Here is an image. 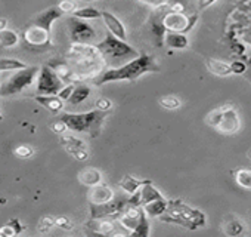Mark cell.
Masks as SVG:
<instances>
[{
    "label": "cell",
    "mask_w": 251,
    "mask_h": 237,
    "mask_svg": "<svg viewBox=\"0 0 251 237\" xmlns=\"http://www.w3.org/2000/svg\"><path fill=\"white\" fill-rule=\"evenodd\" d=\"M160 65L155 62V59L151 55L141 54L138 58L129 61L121 67L115 68H106L103 70L98 77H95V85L102 86L105 83L112 82H136L139 77L148 73H158Z\"/></svg>",
    "instance_id": "obj_1"
},
{
    "label": "cell",
    "mask_w": 251,
    "mask_h": 237,
    "mask_svg": "<svg viewBox=\"0 0 251 237\" xmlns=\"http://www.w3.org/2000/svg\"><path fill=\"white\" fill-rule=\"evenodd\" d=\"M95 48L100 54V57H102L105 65H108V68L121 67L141 55L133 46H130L126 40L118 39L117 36H114L109 31L105 34V37L100 42H98L95 45Z\"/></svg>",
    "instance_id": "obj_2"
},
{
    "label": "cell",
    "mask_w": 251,
    "mask_h": 237,
    "mask_svg": "<svg viewBox=\"0 0 251 237\" xmlns=\"http://www.w3.org/2000/svg\"><path fill=\"white\" fill-rule=\"evenodd\" d=\"M71 67L77 76V79L81 77H90L100 74L103 71V59L95 45H80L74 43L70 52Z\"/></svg>",
    "instance_id": "obj_3"
},
{
    "label": "cell",
    "mask_w": 251,
    "mask_h": 237,
    "mask_svg": "<svg viewBox=\"0 0 251 237\" xmlns=\"http://www.w3.org/2000/svg\"><path fill=\"white\" fill-rule=\"evenodd\" d=\"M109 111L92 110L86 113H62L59 116L61 120L67 125L68 131L78 134H89L90 137H98L102 129V123L108 117Z\"/></svg>",
    "instance_id": "obj_4"
},
{
    "label": "cell",
    "mask_w": 251,
    "mask_h": 237,
    "mask_svg": "<svg viewBox=\"0 0 251 237\" xmlns=\"http://www.w3.org/2000/svg\"><path fill=\"white\" fill-rule=\"evenodd\" d=\"M167 213V216H163V221L175 222L189 230H195L201 225H205V215L198 209H192L183 205L182 200H169Z\"/></svg>",
    "instance_id": "obj_5"
},
{
    "label": "cell",
    "mask_w": 251,
    "mask_h": 237,
    "mask_svg": "<svg viewBox=\"0 0 251 237\" xmlns=\"http://www.w3.org/2000/svg\"><path fill=\"white\" fill-rule=\"evenodd\" d=\"M40 67H25L21 70H17L9 79H6L2 85H0V96H12L23 93L27 88H30L39 76Z\"/></svg>",
    "instance_id": "obj_6"
},
{
    "label": "cell",
    "mask_w": 251,
    "mask_h": 237,
    "mask_svg": "<svg viewBox=\"0 0 251 237\" xmlns=\"http://www.w3.org/2000/svg\"><path fill=\"white\" fill-rule=\"evenodd\" d=\"M67 27L70 33V39L73 43L80 45H96V30L86 21L75 17H70L67 20Z\"/></svg>",
    "instance_id": "obj_7"
},
{
    "label": "cell",
    "mask_w": 251,
    "mask_h": 237,
    "mask_svg": "<svg viewBox=\"0 0 251 237\" xmlns=\"http://www.w3.org/2000/svg\"><path fill=\"white\" fill-rule=\"evenodd\" d=\"M64 86H65L64 80L58 76V73L50 65L40 67V71L36 80L37 95H58Z\"/></svg>",
    "instance_id": "obj_8"
},
{
    "label": "cell",
    "mask_w": 251,
    "mask_h": 237,
    "mask_svg": "<svg viewBox=\"0 0 251 237\" xmlns=\"http://www.w3.org/2000/svg\"><path fill=\"white\" fill-rule=\"evenodd\" d=\"M198 21V12L192 15H186L183 12H173L170 11L163 17V27L166 31H176L188 34Z\"/></svg>",
    "instance_id": "obj_9"
},
{
    "label": "cell",
    "mask_w": 251,
    "mask_h": 237,
    "mask_svg": "<svg viewBox=\"0 0 251 237\" xmlns=\"http://www.w3.org/2000/svg\"><path fill=\"white\" fill-rule=\"evenodd\" d=\"M127 206H129V200L120 202V200H114L112 199V200L105 202V203H90L89 202L90 218H93V219L115 218V216H120Z\"/></svg>",
    "instance_id": "obj_10"
},
{
    "label": "cell",
    "mask_w": 251,
    "mask_h": 237,
    "mask_svg": "<svg viewBox=\"0 0 251 237\" xmlns=\"http://www.w3.org/2000/svg\"><path fill=\"white\" fill-rule=\"evenodd\" d=\"M220 110H222L220 122H219V126L216 129L225 135L236 134L241 128V118H239L236 108L230 104H226V105H222Z\"/></svg>",
    "instance_id": "obj_11"
},
{
    "label": "cell",
    "mask_w": 251,
    "mask_h": 237,
    "mask_svg": "<svg viewBox=\"0 0 251 237\" xmlns=\"http://www.w3.org/2000/svg\"><path fill=\"white\" fill-rule=\"evenodd\" d=\"M61 146L67 150L68 154H71L74 159H77L80 162H84V160L89 159V151H87L86 144L81 140H78V138H75L73 135L62 134V137H61Z\"/></svg>",
    "instance_id": "obj_12"
},
{
    "label": "cell",
    "mask_w": 251,
    "mask_h": 237,
    "mask_svg": "<svg viewBox=\"0 0 251 237\" xmlns=\"http://www.w3.org/2000/svg\"><path fill=\"white\" fill-rule=\"evenodd\" d=\"M62 15H64V12L61 11L59 6H50V8L45 9L43 12H40L39 15H36L34 20H33V24L37 26V27H42V29H45L46 31L50 33L53 23L58 21Z\"/></svg>",
    "instance_id": "obj_13"
},
{
    "label": "cell",
    "mask_w": 251,
    "mask_h": 237,
    "mask_svg": "<svg viewBox=\"0 0 251 237\" xmlns=\"http://www.w3.org/2000/svg\"><path fill=\"white\" fill-rule=\"evenodd\" d=\"M23 37L31 46H48L50 43V33L34 24L24 31Z\"/></svg>",
    "instance_id": "obj_14"
},
{
    "label": "cell",
    "mask_w": 251,
    "mask_h": 237,
    "mask_svg": "<svg viewBox=\"0 0 251 237\" xmlns=\"http://www.w3.org/2000/svg\"><path fill=\"white\" fill-rule=\"evenodd\" d=\"M102 21H103V24H105V27L108 29L109 33H112L114 36H117L121 40H127V30H126V27L120 21V18H117L111 12L102 11Z\"/></svg>",
    "instance_id": "obj_15"
},
{
    "label": "cell",
    "mask_w": 251,
    "mask_h": 237,
    "mask_svg": "<svg viewBox=\"0 0 251 237\" xmlns=\"http://www.w3.org/2000/svg\"><path fill=\"white\" fill-rule=\"evenodd\" d=\"M112 199H114V190L102 182L90 187V190L87 193V200L90 203H105Z\"/></svg>",
    "instance_id": "obj_16"
},
{
    "label": "cell",
    "mask_w": 251,
    "mask_h": 237,
    "mask_svg": "<svg viewBox=\"0 0 251 237\" xmlns=\"http://www.w3.org/2000/svg\"><path fill=\"white\" fill-rule=\"evenodd\" d=\"M87 228L92 230L93 233L96 234H103V236H108V234H114V230H115V222L112 221V218H100V219H93L90 218L87 221Z\"/></svg>",
    "instance_id": "obj_17"
},
{
    "label": "cell",
    "mask_w": 251,
    "mask_h": 237,
    "mask_svg": "<svg viewBox=\"0 0 251 237\" xmlns=\"http://www.w3.org/2000/svg\"><path fill=\"white\" fill-rule=\"evenodd\" d=\"M34 101L53 114L61 113L64 108V99H61L58 95H36Z\"/></svg>",
    "instance_id": "obj_18"
},
{
    "label": "cell",
    "mask_w": 251,
    "mask_h": 237,
    "mask_svg": "<svg viewBox=\"0 0 251 237\" xmlns=\"http://www.w3.org/2000/svg\"><path fill=\"white\" fill-rule=\"evenodd\" d=\"M164 43L167 48L175 51H183L189 46V39L185 33H176V31H167L164 36Z\"/></svg>",
    "instance_id": "obj_19"
},
{
    "label": "cell",
    "mask_w": 251,
    "mask_h": 237,
    "mask_svg": "<svg viewBox=\"0 0 251 237\" xmlns=\"http://www.w3.org/2000/svg\"><path fill=\"white\" fill-rule=\"evenodd\" d=\"M205 65L208 68V71L214 76H219V77H227L232 74V68H230V64H227L226 61H222V59H214V58H208L205 61Z\"/></svg>",
    "instance_id": "obj_20"
},
{
    "label": "cell",
    "mask_w": 251,
    "mask_h": 237,
    "mask_svg": "<svg viewBox=\"0 0 251 237\" xmlns=\"http://www.w3.org/2000/svg\"><path fill=\"white\" fill-rule=\"evenodd\" d=\"M144 210L147 212V215L150 218H155V216H163L167 209H169V200L166 197L163 199H158V200H154V202H150L147 205L142 206Z\"/></svg>",
    "instance_id": "obj_21"
},
{
    "label": "cell",
    "mask_w": 251,
    "mask_h": 237,
    "mask_svg": "<svg viewBox=\"0 0 251 237\" xmlns=\"http://www.w3.org/2000/svg\"><path fill=\"white\" fill-rule=\"evenodd\" d=\"M78 181L83 184V185H87V187H93V185H98L102 182V174L100 171H98L96 168H87V169H83L80 174H78Z\"/></svg>",
    "instance_id": "obj_22"
},
{
    "label": "cell",
    "mask_w": 251,
    "mask_h": 237,
    "mask_svg": "<svg viewBox=\"0 0 251 237\" xmlns=\"http://www.w3.org/2000/svg\"><path fill=\"white\" fill-rule=\"evenodd\" d=\"M150 179H138V178H135V177H132V175H124L121 179H120V182H118V185L127 193V194H135L145 182H148Z\"/></svg>",
    "instance_id": "obj_23"
},
{
    "label": "cell",
    "mask_w": 251,
    "mask_h": 237,
    "mask_svg": "<svg viewBox=\"0 0 251 237\" xmlns=\"http://www.w3.org/2000/svg\"><path fill=\"white\" fill-rule=\"evenodd\" d=\"M242 231H244V222L239 218L230 215V216H227L225 219V222H223V233L225 234H227V236H238Z\"/></svg>",
    "instance_id": "obj_24"
},
{
    "label": "cell",
    "mask_w": 251,
    "mask_h": 237,
    "mask_svg": "<svg viewBox=\"0 0 251 237\" xmlns=\"http://www.w3.org/2000/svg\"><path fill=\"white\" fill-rule=\"evenodd\" d=\"M90 92H92V89H90L89 85H84V83L77 85V86L74 88V92H73L71 98L68 99V102H70L71 105H78V104L84 102V101L90 96Z\"/></svg>",
    "instance_id": "obj_25"
},
{
    "label": "cell",
    "mask_w": 251,
    "mask_h": 237,
    "mask_svg": "<svg viewBox=\"0 0 251 237\" xmlns=\"http://www.w3.org/2000/svg\"><path fill=\"white\" fill-rule=\"evenodd\" d=\"M20 43V34L14 30H3L0 31V46L2 48H6V49H11L14 46H17Z\"/></svg>",
    "instance_id": "obj_26"
},
{
    "label": "cell",
    "mask_w": 251,
    "mask_h": 237,
    "mask_svg": "<svg viewBox=\"0 0 251 237\" xmlns=\"http://www.w3.org/2000/svg\"><path fill=\"white\" fill-rule=\"evenodd\" d=\"M27 64H24L20 59L15 58H0V73L2 71H17L21 68H25Z\"/></svg>",
    "instance_id": "obj_27"
},
{
    "label": "cell",
    "mask_w": 251,
    "mask_h": 237,
    "mask_svg": "<svg viewBox=\"0 0 251 237\" xmlns=\"http://www.w3.org/2000/svg\"><path fill=\"white\" fill-rule=\"evenodd\" d=\"M235 181L241 188L251 191V169H238L235 172Z\"/></svg>",
    "instance_id": "obj_28"
},
{
    "label": "cell",
    "mask_w": 251,
    "mask_h": 237,
    "mask_svg": "<svg viewBox=\"0 0 251 237\" xmlns=\"http://www.w3.org/2000/svg\"><path fill=\"white\" fill-rule=\"evenodd\" d=\"M73 17L75 18H80V20H98V18H102V12L95 9V8H81V9H75L73 14Z\"/></svg>",
    "instance_id": "obj_29"
},
{
    "label": "cell",
    "mask_w": 251,
    "mask_h": 237,
    "mask_svg": "<svg viewBox=\"0 0 251 237\" xmlns=\"http://www.w3.org/2000/svg\"><path fill=\"white\" fill-rule=\"evenodd\" d=\"M158 104L166 110H177L182 105V101L176 95H164L158 99Z\"/></svg>",
    "instance_id": "obj_30"
},
{
    "label": "cell",
    "mask_w": 251,
    "mask_h": 237,
    "mask_svg": "<svg viewBox=\"0 0 251 237\" xmlns=\"http://www.w3.org/2000/svg\"><path fill=\"white\" fill-rule=\"evenodd\" d=\"M148 218L150 216L145 212L144 216H142V221H141L139 227L132 233V236H135V237H148L150 236V221H148Z\"/></svg>",
    "instance_id": "obj_31"
},
{
    "label": "cell",
    "mask_w": 251,
    "mask_h": 237,
    "mask_svg": "<svg viewBox=\"0 0 251 237\" xmlns=\"http://www.w3.org/2000/svg\"><path fill=\"white\" fill-rule=\"evenodd\" d=\"M52 227H56L53 216H43V218H40V221L37 224V230L40 233H48Z\"/></svg>",
    "instance_id": "obj_32"
},
{
    "label": "cell",
    "mask_w": 251,
    "mask_h": 237,
    "mask_svg": "<svg viewBox=\"0 0 251 237\" xmlns=\"http://www.w3.org/2000/svg\"><path fill=\"white\" fill-rule=\"evenodd\" d=\"M14 154L20 159H28L34 154V150L30 146H20L14 150Z\"/></svg>",
    "instance_id": "obj_33"
},
{
    "label": "cell",
    "mask_w": 251,
    "mask_h": 237,
    "mask_svg": "<svg viewBox=\"0 0 251 237\" xmlns=\"http://www.w3.org/2000/svg\"><path fill=\"white\" fill-rule=\"evenodd\" d=\"M138 2L142 3V5L155 8V9H160V8H164V6L169 5V0H138Z\"/></svg>",
    "instance_id": "obj_34"
},
{
    "label": "cell",
    "mask_w": 251,
    "mask_h": 237,
    "mask_svg": "<svg viewBox=\"0 0 251 237\" xmlns=\"http://www.w3.org/2000/svg\"><path fill=\"white\" fill-rule=\"evenodd\" d=\"M74 88H75V85H74V83H68V85H65V86L59 90L58 96H59L61 99H64V101H68V99L71 98L73 92H74Z\"/></svg>",
    "instance_id": "obj_35"
},
{
    "label": "cell",
    "mask_w": 251,
    "mask_h": 237,
    "mask_svg": "<svg viewBox=\"0 0 251 237\" xmlns=\"http://www.w3.org/2000/svg\"><path fill=\"white\" fill-rule=\"evenodd\" d=\"M55 225L59 227V228H62V230H71L74 227L73 222H71V219L67 218V216H56L55 218Z\"/></svg>",
    "instance_id": "obj_36"
},
{
    "label": "cell",
    "mask_w": 251,
    "mask_h": 237,
    "mask_svg": "<svg viewBox=\"0 0 251 237\" xmlns=\"http://www.w3.org/2000/svg\"><path fill=\"white\" fill-rule=\"evenodd\" d=\"M95 105H96V108L100 110V111H111V108H112V101L108 99V98H99V99L96 101Z\"/></svg>",
    "instance_id": "obj_37"
},
{
    "label": "cell",
    "mask_w": 251,
    "mask_h": 237,
    "mask_svg": "<svg viewBox=\"0 0 251 237\" xmlns=\"http://www.w3.org/2000/svg\"><path fill=\"white\" fill-rule=\"evenodd\" d=\"M50 129H52V132H55V134H59V135H62V134H65V131H68L67 125H65V123L61 120V118H58L56 122L50 123Z\"/></svg>",
    "instance_id": "obj_38"
},
{
    "label": "cell",
    "mask_w": 251,
    "mask_h": 237,
    "mask_svg": "<svg viewBox=\"0 0 251 237\" xmlns=\"http://www.w3.org/2000/svg\"><path fill=\"white\" fill-rule=\"evenodd\" d=\"M58 6L61 8V11L64 14H73L75 11V3L73 2V0H62Z\"/></svg>",
    "instance_id": "obj_39"
},
{
    "label": "cell",
    "mask_w": 251,
    "mask_h": 237,
    "mask_svg": "<svg viewBox=\"0 0 251 237\" xmlns=\"http://www.w3.org/2000/svg\"><path fill=\"white\" fill-rule=\"evenodd\" d=\"M230 68H232V74H244V73H245V70H247L245 64H244V62H241V61H235V62H232V64H230Z\"/></svg>",
    "instance_id": "obj_40"
},
{
    "label": "cell",
    "mask_w": 251,
    "mask_h": 237,
    "mask_svg": "<svg viewBox=\"0 0 251 237\" xmlns=\"http://www.w3.org/2000/svg\"><path fill=\"white\" fill-rule=\"evenodd\" d=\"M217 2V0H197V3H198V12L210 8L211 5H214Z\"/></svg>",
    "instance_id": "obj_41"
},
{
    "label": "cell",
    "mask_w": 251,
    "mask_h": 237,
    "mask_svg": "<svg viewBox=\"0 0 251 237\" xmlns=\"http://www.w3.org/2000/svg\"><path fill=\"white\" fill-rule=\"evenodd\" d=\"M8 29V20L6 18H0V31H3Z\"/></svg>",
    "instance_id": "obj_42"
},
{
    "label": "cell",
    "mask_w": 251,
    "mask_h": 237,
    "mask_svg": "<svg viewBox=\"0 0 251 237\" xmlns=\"http://www.w3.org/2000/svg\"><path fill=\"white\" fill-rule=\"evenodd\" d=\"M0 120H2V110H0Z\"/></svg>",
    "instance_id": "obj_43"
},
{
    "label": "cell",
    "mask_w": 251,
    "mask_h": 237,
    "mask_svg": "<svg viewBox=\"0 0 251 237\" xmlns=\"http://www.w3.org/2000/svg\"><path fill=\"white\" fill-rule=\"evenodd\" d=\"M86 2H93V0H86Z\"/></svg>",
    "instance_id": "obj_44"
},
{
    "label": "cell",
    "mask_w": 251,
    "mask_h": 237,
    "mask_svg": "<svg viewBox=\"0 0 251 237\" xmlns=\"http://www.w3.org/2000/svg\"><path fill=\"white\" fill-rule=\"evenodd\" d=\"M250 157H251V151H250Z\"/></svg>",
    "instance_id": "obj_45"
}]
</instances>
